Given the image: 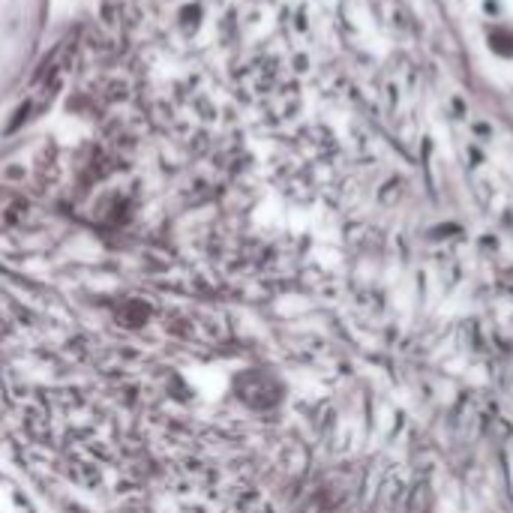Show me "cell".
Wrapping results in <instances>:
<instances>
[{
  "mask_svg": "<svg viewBox=\"0 0 513 513\" xmlns=\"http://www.w3.org/2000/svg\"><path fill=\"white\" fill-rule=\"evenodd\" d=\"M66 54H70V42H60V45H57V51L51 54V60H45L40 66V72H36V79L31 84V93H27L24 106L18 108L13 127H22L24 120H31L33 114H40L54 99V93L60 90L63 72H66Z\"/></svg>",
  "mask_w": 513,
  "mask_h": 513,
  "instance_id": "cell-1",
  "label": "cell"
},
{
  "mask_svg": "<svg viewBox=\"0 0 513 513\" xmlns=\"http://www.w3.org/2000/svg\"><path fill=\"white\" fill-rule=\"evenodd\" d=\"M487 45L492 54L505 57V60H513V31L505 24H496L492 31L487 33Z\"/></svg>",
  "mask_w": 513,
  "mask_h": 513,
  "instance_id": "cell-2",
  "label": "cell"
},
{
  "mask_svg": "<svg viewBox=\"0 0 513 513\" xmlns=\"http://www.w3.org/2000/svg\"><path fill=\"white\" fill-rule=\"evenodd\" d=\"M483 13H487V15H498L501 13V3H498V0H483Z\"/></svg>",
  "mask_w": 513,
  "mask_h": 513,
  "instance_id": "cell-3",
  "label": "cell"
}]
</instances>
